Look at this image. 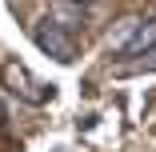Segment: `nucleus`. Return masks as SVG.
Here are the masks:
<instances>
[{"label":"nucleus","mask_w":156,"mask_h":152,"mask_svg":"<svg viewBox=\"0 0 156 152\" xmlns=\"http://www.w3.org/2000/svg\"><path fill=\"white\" fill-rule=\"evenodd\" d=\"M32 40H36L40 52H48L52 60H60V64H72V60H76L72 36L64 32V28H56L52 20H36V24H32Z\"/></svg>","instance_id":"nucleus-1"},{"label":"nucleus","mask_w":156,"mask_h":152,"mask_svg":"<svg viewBox=\"0 0 156 152\" xmlns=\"http://www.w3.org/2000/svg\"><path fill=\"white\" fill-rule=\"evenodd\" d=\"M4 80H8L12 92H20L28 104H40V100H48V92H52V88L44 92V84H32V80H28V72H24L20 64H8V68H4Z\"/></svg>","instance_id":"nucleus-2"},{"label":"nucleus","mask_w":156,"mask_h":152,"mask_svg":"<svg viewBox=\"0 0 156 152\" xmlns=\"http://www.w3.org/2000/svg\"><path fill=\"white\" fill-rule=\"evenodd\" d=\"M48 20H52L56 28H64V32H80L88 16H84V4H76V0H60V4H52Z\"/></svg>","instance_id":"nucleus-3"},{"label":"nucleus","mask_w":156,"mask_h":152,"mask_svg":"<svg viewBox=\"0 0 156 152\" xmlns=\"http://www.w3.org/2000/svg\"><path fill=\"white\" fill-rule=\"evenodd\" d=\"M140 24H144L140 16H124L120 24H112V32H108V40H104L108 52H124V48L132 44V36H136V28H140Z\"/></svg>","instance_id":"nucleus-4"},{"label":"nucleus","mask_w":156,"mask_h":152,"mask_svg":"<svg viewBox=\"0 0 156 152\" xmlns=\"http://www.w3.org/2000/svg\"><path fill=\"white\" fill-rule=\"evenodd\" d=\"M152 44H156V20H148V24L136 28V36H132L128 48H124V56H140V52H148Z\"/></svg>","instance_id":"nucleus-5"},{"label":"nucleus","mask_w":156,"mask_h":152,"mask_svg":"<svg viewBox=\"0 0 156 152\" xmlns=\"http://www.w3.org/2000/svg\"><path fill=\"white\" fill-rule=\"evenodd\" d=\"M132 72H156V44L144 52V60H140V64H132Z\"/></svg>","instance_id":"nucleus-6"},{"label":"nucleus","mask_w":156,"mask_h":152,"mask_svg":"<svg viewBox=\"0 0 156 152\" xmlns=\"http://www.w3.org/2000/svg\"><path fill=\"white\" fill-rule=\"evenodd\" d=\"M76 4H84V8H88V4H100V0H76Z\"/></svg>","instance_id":"nucleus-7"},{"label":"nucleus","mask_w":156,"mask_h":152,"mask_svg":"<svg viewBox=\"0 0 156 152\" xmlns=\"http://www.w3.org/2000/svg\"><path fill=\"white\" fill-rule=\"evenodd\" d=\"M4 120H8V112H4V104H0V124H4Z\"/></svg>","instance_id":"nucleus-8"}]
</instances>
